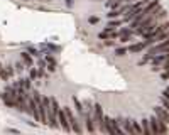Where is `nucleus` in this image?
Wrapping results in <instances>:
<instances>
[{
    "instance_id": "f257e3e1",
    "label": "nucleus",
    "mask_w": 169,
    "mask_h": 135,
    "mask_svg": "<svg viewBox=\"0 0 169 135\" xmlns=\"http://www.w3.org/2000/svg\"><path fill=\"white\" fill-rule=\"evenodd\" d=\"M103 110H101V105H93V122H95V125L100 128L101 132H105V128H103Z\"/></svg>"
},
{
    "instance_id": "f03ea898",
    "label": "nucleus",
    "mask_w": 169,
    "mask_h": 135,
    "mask_svg": "<svg viewBox=\"0 0 169 135\" xmlns=\"http://www.w3.org/2000/svg\"><path fill=\"white\" fill-rule=\"evenodd\" d=\"M64 111H66V115H68V120H69L71 130H73V132H76V133H81V132H83V128L80 127V122H78V120L75 118V115H73L71 108H69V106H64Z\"/></svg>"
},
{
    "instance_id": "7ed1b4c3",
    "label": "nucleus",
    "mask_w": 169,
    "mask_h": 135,
    "mask_svg": "<svg viewBox=\"0 0 169 135\" xmlns=\"http://www.w3.org/2000/svg\"><path fill=\"white\" fill-rule=\"evenodd\" d=\"M58 122H59V127H61L64 132H73L71 130V125H69V120H68V115H66V111H64V108H61L58 111Z\"/></svg>"
},
{
    "instance_id": "20e7f679",
    "label": "nucleus",
    "mask_w": 169,
    "mask_h": 135,
    "mask_svg": "<svg viewBox=\"0 0 169 135\" xmlns=\"http://www.w3.org/2000/svg\"><path fill=\"white\" fill-rule=\"evenodd\" d=\"M103 128H105L107 133L110 135H115L117 133V130H115V125H113V118H110V117H103Z\"/></svg>"
},
{
    "instance_id": "39448f33",
    "label": "nucleus",
    "mask_w": 169,
    "mask_h": 135,
    "mask_svg": "<svg viewBox=\"0 0 169 135\" xmlns=\"http://www.w3.org/2000/svg\"><path fill=\"white\" fill-rule=\"evenodd\" d=\"M117 122L120 123V125H123V132H125V133H129V135L135 133L134 127H132V120H129V118H118Z\"/></svg>"
},
{
    "instance_id": "423d86ee",
    "label": "nucleus",
    "mask_w": 169,
    "mask_h": 135,
    "mask_svg": "<svg viewBox=\"0 0 169 135\" xmlns=\"http://www.w3.org/2000/svg\"><path fill=\"white\" fill-rule=\"evenodd\" d=\"M154 113L169 125V110H166L164 106H156V108H154Z\"/></svg>"
},
{
    "instance_id": "0eeeda50",
    "label": "nucleus",
    "mask_w": 169,
    "mask_h": 135,
    "mask_svg": "<svg viewBox=\"0 0 169 135\" xmlns=\"http://www.w3.org/2000/svg\"><path fill=\"white\" fill-rule=\"evenodd\" d=\"M159 8H161V7H159V2H157V0H152V2H149V4L142 8V10H144V14H147V15H149V14L157 12Z\"/></svg>"
},
{
    "instance_id": "6e6552de",
    "label": "nucleus",
    "mask_w": 169,
    "mask_h": 135,
    "mask_svg": "<svg viewBox=\"0 0 169 135\" xmlns=\"http://www.w3.org/2000/svg\"><path fill=\"white\" fill-rule=\"evenodd\" d=\"M2 100H4V103L7 106H10V108H15V105H17V101H15V98L10 95V93H7L5 91L4 95H2Z\"/></svg>"
},
{
    "instance_id": "1a4fd4ad",
    "label": "nucleus",
    "mask_w": 169,
    "mask_h": 135,
    "mask_svg": "<svg viewBox=\"0 0 169 135\" xmlns=\"http://www.w3.org/2000/svg\"><path fill=\"white\" fill-rule=\"evenodd\" d=\"M145 42H137V44H130V46L127 47L129 49V52H140L142 49H145Z\"/></svg>"
},
{
    "instance_id": "9d476101",
    "label": "nucleus",
    "mask_w": 169,
    "mask_h": 135,
    "mask_svg": "<svg viewBox=\"0 0 169 135\" xmlns=\"http://www.w3.org/2000/svg\"><path fill=\"white\" fill-rule=\"evenodd\" d=\"M157 117V115H156ZM157 130H159V133H167V123L164 122V120H161L159 117H157Z\"/></svg>"
},
{
    "instance_id": "9b49d317",
    "label": "nucleus",
    "mask_w": 169,
    "mask_h": 135,
    "mask_svg": "<svg viewBox=\"0 0 169 135\" xmlns=\"http://www.w3.org/2000/svg\"><path fill=\"white\" fill-rule=\"evenodd\" d=\"M149 120H151V132L154 135H157L159 133V130H157V117H151Z\"/></svg>"
},
{
    "instance_id": "f8f14e48",
    "label": "nucleus",
    "mask_w": 169,
    "mask_h": 135,
    "mask_svg": "<svg viewBox=\"0 0 169 135\" xmlns=\"http://www.w3.org/2000/svg\"><path fill=\"white\" fill-rule=\"evenodd\" d=\"M142 130H144V133L145 135H151L152 132H151V120H142Z\"/></svg>"
},
{
    "instance_id": "ddd939ff",
    "label": "nucleus",
    "mask_w": 169,
    "mask_h": 135,
    "mask_svg": "<svg viewBox=\"0 0 169 135\" xmlns=\"http://www.w3.org/2000/svg\"><path fill=\"white\" fill-rule=\"evenodd\" d=\"M21 58H22V61H24L27 66H30V64H32V56H30V52H22Z\"/></svg>"
},
{
    "instance_id": "4468645a",
    "label": "nucleus",
    "mask_w": 169,
    "mask_h": 135,
    "mask_svg": "<svg viewBox=\"0 0 169 135\" xmlns=\"http://www.w3.org/2000/svg\"><path fill=\"white\" fill-rule=\"evenodd\" d=\"M120 24H122L120 20H112V22H108V25L105 27V30H115V27H118Z\"/></svg>"
},
{
    "instance_id": "2eb2a0df",
    "label": "nucleus",
    "mask_w": 169,
    "mask_h": 135,
    "mask_svg": "<svg viewBox=\"0 0 169 135\" xmlns=\"http://www.w3.org/2000/svg\"><path fill=\"white\" fill-rule=\"evenodd\" d=\"M21 81H22V86H24L27 91L32 88V78H25V80H21Z\"/></svg>"
},
{
    "instance_id": "dca6fc26",
    "label": "nucleus",
    "mask_w": 169,
    "mask_h": 135,
    "mask_svg": "<svg viewBox=\"0 0 169 135\" xmlns=\"http://www.w3.org/2000/svg\"><path fill=\"white\" fill-rule=\"evenodd\" d=\"M132 127H134V132H135V133H144L142 125H140L139 122H135V120H132Z\"/></svg>"
},
{
    "instance_id": "f3484780",
    "label": "nucleus",
    "mask_w": 169,
    "mask_h": 135,
    "mask_svg": "<svg viewBox=\"0 0 169 135\" xmlns=\"http://www.w3.org/2000/svg\"><path fill=\"white\" fill-rule=\"evenodd\" d=\"M0 78H2L4 81H7L8 78H10V73H8L7 68H2V69H0Z\"/></svg>"
},
{
    "instance_id": "a211bd4d",
    "label": "nucleus",
    "mask_w": 169,
    "mask_h": 135,
    "mask_svg": "<svg viewBox=\"0 0 169 135\" xmlns=\"http://www.w3.org/2000/svg\"><path fill=\"white\" fill-rule=\"evenodd\" d=\"M107 15H108L110 19H117V17H118V15H122V14H120V10H117V8H112V10L107 14Z\"/></svg>"
},
{
    "instance_id": "6ab92c4d",
    "label": "nucleus",
    "mask_w": 169,
    "mask_h": 135,
    "mask_svg": "<svg viewBox=\"0 0 169 135\" xmlns=\"http://www.w3.org/2000/svg\"><path fill=\"white\" fill-rule=\"evenodd\" d=\"M127 52H129L127 47H117V49H115V56H125Z\"/></svg>"
},
{
    "instance_id": "aec40b11",
    "label": "nucleus",
    "mask_w": 169,
    "mask_h": 135,
    "mask_svg": "<svg viewBox=\"0 0 169 135\" xmlns=\"http://www.w3.org/2000/svg\"><path fill=\"white\" fill-rule=\"evenodd\" d=\"M159 30H161V32H169V20H166L164 24H161Z\"/></svg>"
},
{
    "instance_id": "412c9836",
    "label": "nucleus",
    "mask_w": 169,
    "mask_h": 135,
    "mask_svg": "<svg viewBox=\"0 0 169 135\" xmlns=\"http://www.w3.org/2000/svg\"><path fill=\"white\" fill-rule=\"evenodd\" d=\"M120 36H132V30L127 29V27H123V29L120 30Z\"/></svg>"
},
{
    "instance_id": "4be33fe9",
    "label": "nucleus",
    "mask_w": 169,
    "mask_h": 135,
    "mask_svg": "<svg viewBox=\"0 0 169 135\" xmlns=\"http://www.w3.org/2000/svg\"><path fill=\"white\" fill-rule=\"evenodd\" d=\"M37 76H39V71H37V69H34V68H32V69H30V78H32V80H36Z\"/></svg>"
},
{
    "instance_id": "5701e85b",
    "label": "nucleus",
    "mask_w": 169,
    "mask_h": 135,
    "mask_svg": "<svg viewBox=\"0 0 169 135\" xmlns=\"http://www.w3.org/2000/svg\"><path fill=\"white\" fill-rule=\"evenodd\" d=\"M161 101H162V106H164L166 110H169V100H167V98L162 96V100H161Z\"/></svg>"
},
{
    "instance_id": "b1692460",
    "label": "nucleus",
    "mask_w": 169,
    "mask_h": 135,
    "mask_svg": "<svg viewBox=\"0 0 169 135\" xmlns=\"http://www.w3.org/2000/svg\"><path fill=\"white\" fill-rule=\"evenodd\" d=\"M15 69H17V73H22V71H24V64H22V63H17L15 64Z\"/></svg>"
},
{
    "instance_id": "393cba45",
    "label": "nucleus",
    "mask_w": 169,
    "mask_h": 135,
    "mask_svg": "<svg viewBox=\"0 0 169 135\" xmlns=\"http://www.w3.org/2000/svg\"><path fill=\"white\" fill-rule=\"evenodd\" d=\"M88 22H90V24H98V22H100V19H98V17H90Z\"/></svg>"
},
{
    "instance_id": "a878e982",
    "label": "nucleus",
    "mask_w": 169,
    "mask_h": 135,
    "mask_svg": "<svg viewBox=\"0 0 169 135\" xmlns=\"http://www.w3.org/2000/svg\"><path fill=\"white\" fill-rule=\"evenodd\" d=\"M132 36H120V42H129Z\"/></svg>"
},
{
    "instance_id": "bb28decb",
    "label": "nucleus",
    "mask_w": 169,
    "mask_h": 135,
    "mask_svg": "<svg viewBox=\"0 0 169 135\" xmlns=\"http://www.w3.org/2000/svg\"><path fill=\"white\" fill-rule=\"evenodd\" d=\"M47 69H49L51 73H53V71H56V63H51V64H47Z\"/></svg>"
},
{
    "instance_id": "cd10ccee",
    "label": "nucleus",
    "mask_w": 169,
    "mask_h": 135,
    "mask_svg": "<svg viewBox=\"0 0 169 135\" xmlns=\"http://www.w3.org/2000/svg\"><path fill=\"white\" fill-rule=\"evenodd\" d=\"M162 96H164V98H167V100H169V88H166L164 91H162Z\"/></svg>"
},
{
    "instance_id": "c85d7f7f",
    "label": "nucleus",
    "mask_w": 169,
    "mask_h": 135,
    "mask_svg": "<svg viewBox=\"0 0 169 135\" xmlns=\"http://www.w3.org/2000/svg\"><path fill=\"white\" fill-rule=\"evenodd\" d=\"M162 80H169V71H164V73H162Z\"/></svg>"
},
{
    "instance_id": "c756f323",
    "label": "nucleus",
    "mask_w": 169,
    "mask_h": 135,
    "mask_svg": "<svg viewBox=\"0 0 169 135\" xmlns=\"http://www.w3.org/2000/svg\"><path fill=\"white\" fill-rule=\"evenodd\" d=\"M29 52H30L32 56H37V51H36V49H29Z\"/></svg>"
},
{
    "instance_id": "7c9ffc66",
    "label": "nucleus",
    "mask_w": 169,
    "mask_h": 135,
    "mask_svg": "<svg viewBox=\"0 0 169 135\" xmlns=\"http://www.w3.org/2000/svg\"><path fill=\"white\" fill-rule=\"evenodd\" d=\"M122 2H123V0H122ZM127 2H129V4H130V2H132V0H127Z\"/></svg>"
},
{
    "instance_id": "2f4dec72",
    "label": "nucleus",
    "mask_w": 169,
    "mask_h": 135,
    "mask_svg": "<svg viewBox=\"0 0 169 135\" xmlns=\"http://www.w3.org/2000/svg\"><path fill=\"white\" fill-rule=\"evenodd\" d=\"M0 69H2V64H0Z\"/></svg>"
}]
</instances>
